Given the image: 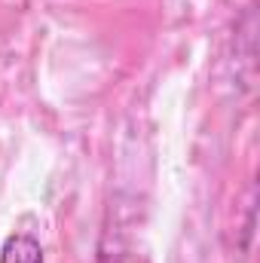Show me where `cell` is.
I'll return each instance as SVG.
<instances>
[{
	"label": "cell",
	"mask_w": 260,
	"mask_h": 263,
	"mask_svg": "<svg viewBox=\"0 0 260 263\" xmlns=\"http://www.w3.org/2000/svg\"><path fill=\"white\" fill-rule=\"evenodd\" d=\"M0 263H46L40 239L31 233H9L0 245Z\"/></svg>",
	"instance_id": "obj_1"
}]
</instances>
